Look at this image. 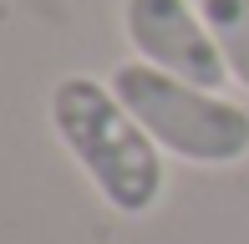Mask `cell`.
<instances>
[{"mask_svg":"<svg viewBox=\"0 0 249 244\" xmlns=\"http://www.w3.org/2000/svg\"><path fill=\"white\" fill-rule=\"evenodd\" d=\"M51 127L61 138V148L76 158V168L92 178V188L102 193V204L117 209L127 219H142L158 209L163 198V148L148 138L138 117L122 107V97L112 92V82L97 76H61L51 87Z\"/></svg>","mask_w":249,"mask_h":244,"instance_id":"1","label":"cell"},{"mask_svg":"<svg viewBox=\"0 0 249 244\" xmlns=\"http://www.w3.org/2000/svg\"><path fill=\"white\" fill-rule=\"evenodd\" d=\"M122 36L132 46V61H148L213 92L229 82V66L198 16V0H122Z\"/></svg>","mask_w":249,"mask_h":244,"instance_id":"3","label":"cell"},{"mask_svg":"<svg viewBox=\"0 0 249 244\" xmlns=\"http://www.w3.org/2000/svg\"><path fill=\"white\" fill-rule=\"evenodd\" d=\"M198 16L229 66V82L249 92V0H198Z\"/></svg>","mask_w":249,"mask_h":244,"instance_id":"4","label":"cell"},{"mask_svg":"<svg viewBox=\"0 0 249 244\" xmlns=\"http://www.w3.org/2000/svg\"><path fill=\"white\" fill-rule=\"evenodd\" d=\"M112 92L173 158L198 163V168H229L249 158V112L219 97L213 87L168 76L148 61H122L112 71Z\"/></svg>","mask_w":249,"mask_h":244,"instance_id":"2","label":"cell"}]
</instances>
